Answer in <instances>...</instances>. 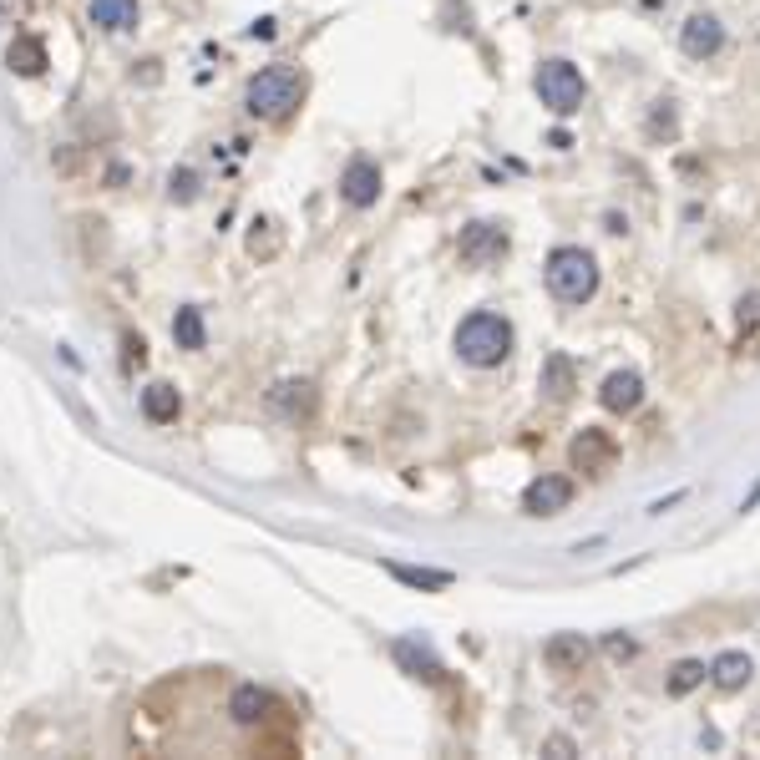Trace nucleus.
I'll return each mask as SVG.
<instances>
[{
    "instance_id": "1",
    "label": "nucleus",
    "mask_w": 760,
    "mask_h": 760,
    "mask_svg": "<svg viewBox=\"0 0 760 760\" xmlns=\"http://www.w3.org/2000/svg\"><path fill=\"white\" fill-rule=\"evenodd\" d=\"M304 102V71L299 66H264L259 76H249V87H244V107L264 122H284L294 107Z\"/></svg>"
},
{
    "instance_id": "2",
    "label": "nucleus",
    "mask_w": 760,
    "mask_h": 760,
    "mask_svg": "<svg viewBox=\"0 0 760 760\" xmlns=\"http://www.w3.org/2000/svg\"><path fill=\"white\" fill-rule=\"evenodd\" d=\"M456 355H462L467 365H477V370L502 365L512 355V325L502 315H492V310L467 315L462 325H456Z\"/></svg>"
},
{
    "instance_id": "3",
    "label": "nucleus",
    "mask_w": 760,
    "mask_h": 760,
    "mask_svg": "<svg viewBox=\"0 0 760 760\" xmlns=\"http://www.w3.org/2000/svg\"><path fill=\"white\" fill-rule=\"evenodd\" d=\"M543 279H548V289H553L563 304H583V299L598 294V264H593V254L578 249V244L553 249L548 264H543Z\"/></svg>"
},
{
    "instance_id": "4",
    "label": "nucleus",
    "mask_w": 760,
    "mask_h": 760,
    "mask_svg": "<svg viewBox=\"0 0 760 760\" xmlns=\"http://www.w3.org/2000/svg\"><path fill=\"white\" fill-rule=\"evenodd\" d=\"M532 87H538V97H543V107H548L553 117H573V112L583 107V97H588L583 71H578L573 61H563V56L543 61L538 76H532Z\"/></svg>"
},
{
    "instance_id": "5",
    "label": "nucleus",
    "mask_w": 760,
    "mask_h": 760,
    "mask_svg": "<svg viewBox=\"0 0 760 760\" xmlns=\"http://www.w3.org/2000/svg\"><path fill=\"white\" fill-rule=\"evenodd\" d=\"M614 456H619L614 436L598 431V426H583V431L573 436V446H568V462H573L583 477H603L608 467H614Z\"/></svg>"
},
{
    "instance_id": "6",
    "label": "nucleus",
    "mask_w": 760,
    "mask_h": 760,
    "mask_svg": "<svg viewBox=\"0 0 760 760\" xmlns=\"http://www.w3.org/2000/svg\"><path fill=\"white\" fill-rule=\"evenodd\" d=\"M507 228L502 223H472L467 234H462V259L472 264V269H487V264H497L502 254H507Z\"/></svg>"
},
{
    "instance_id": "7",
    "label": "nucleus",
    "mask_w": 760,
    "mask_h": 760,
    "mask_svg": "<svg viewBox=\"0 0 760 760\" xmlns=\"http://www.w3.org/2000/svg\"><path fill=\"white\" fill-rule=\"evenodd\" d=\"M573 502V482L568 477H538V482H527V492H522V512L527 517H558L563 507Z\"/></svg>"
},
{
    "instance_id": "8",
    "label": "nucleus",
    "mask_w": 760,
    "mask_h": 760,
    "mask_svg": "<svg viewBox=\"0 0 760 760\" xmlns=\"http://www.w3.org/2000/svg\"><path fill=\"white\" fill-rule=\"evenodd\" d=\"M380 188H386V178H380V163H370V158H355V163L340 173V198H345L350 208L380 203Z\"/></svg>"
},
{
    "instance_id": "9",
    "label": "nucleus",
    "mask_w": 760,
    "mask_h": 760,
    "mask_svg": "<svg viewBox=\"0 0 760 760\" xmlns=\"http://www.w3.org/2000/svg\"><path fill=\"white\" fill-rule=\"evenodd\" d=\"M588 639L583 634H553L548 644H543V664L553 669V674H583V664H588Z\"/></svg>"
},
{
    "instance_id": "10",
    "label": "nucleus",
    "mask_w": 760,
    "mask_h": 760,
    "mask_svg": "<svg viewBox=\"0 0 760 760\" xmlns=\"http://www.w3.org/2000/svg\"><path fill=\"white\" fill-rule=\"evenodd\" d=\"M679 46H684V56L705 61V56H715L725 46V26L715 16H690V21H684V31H679Z\"/></svg>"
},
{
    "instance_id": "11",
    "label": "nucleus",
    "mask_w": 760,
    "mask_h": 760,
    "mask_svg": "<svg viewBox=\"0 0 760 760\" xmlns=\"http://www.w3.org/2000/svg\"><path fill=\"white\" fill-rule=\"evenodd\" d=\"M598 401L608 406V411H634L639 401H644V380L634 375V370H614V375H608L603 380V391H598Z\"/></svg>"
},
{
    "instance_id": "12",
    "label": "nucleus",
    "mask_w": 760,
    "mask_h": 760,
    "mask_svg": "<svg viewBox=\"0 0 760 760\" xmlns=\"http://www.w3.org/2000/svg\"><path fill=\"white\" fill-rule=\"evenodd\" d=\"M269 710H274V695L259 690V684H239V690L228 695V715H234L239 725H264Z\"/></svg>"
},
{
    "instance_id": "13",
    "label": "nucleus",
    "mask_w": 760,
    "mask_h": 760,
    "mask_svg": "<svg viewBox=\"0 0 760 760\" xmlns=\"http://www.w3.org/2000/svg\"><path fill=\"white\" fill-rule=\"evenodd\" d=\"M391 654H396V664L406 669V674H416V679H426V684H436L446 669H441V659L426 649V644H416V639H396L391 644Z\"/></svg>"
},
{
    "instance_id": "14",
    "label": "nucleus",
    "mask_w": 760,
    "mask_h": 760,
    "mask_svg": "<svg viewBox=\"0 0 760 760\" xmlns=\"http://www.w3.org/2000/svg\"><path fill=\"white\" fill-rule=\"evenodd\" d=\"M178 411H183V396L168 386V380H158V386H147V391H142V416H147L152 426H173V421H178Z\"/></svg>"
},
{
    "instance_id": "15",
    "label": "nucleus",
    "mask_w": 760,
    "mask_h": 760,
    "mask_svg": "<svg viewBox=\"0 0 760 760\" xmlns=\"http://www.w3.org/2000/svg\"><path fill=\"white\" fill-rule=\"evenodd\" d=\"M573 391H578V370H573V360H568L563 350H553V355L543 360V396L568 401Z\"/></svg>"
},
{
    "instance_id": "16",
    "label": "nucleus",
    "mask_w": 760,
    "mask_h": 760,
    "mask_svg": "<svg viewBox=\"0 0 760 760\" xmlns=\"http://www.w3.org/2000/svg\"><path fill=\"white\" fill-rule=\"evenodd\" d=\"M750 674H755V664H750V654H740V649H725V654L710 664V679L720 684V690H745Z\"/></svg>"
},
{
    "instance_id": "17",
    "label": "nucleus",
    "mask_w": 760,
    "mask_h": 760,
    "mask_svg": "<svg viewBox=\"0 0 760 760\" xmlns=\"http://www.w3.org/2000/svg\"><path fill=\"white\" fill-rule=\"evenodd\" d=\"M6 61H11V71H21V76H41L51 61H46V41L41 36H16L11 41V51H6Z\"/></svg>"
},
{
    "instance_id": "18",
    "label": "nucleus",
    "mask_w": 760,
    "mask_h": 760,
    "mask_svg": "<svg viewBox=\"0 0 760 760\" xmlns=\"http://www.w3.org/2000/svg\"><path fill=\"white\" fill-rule=\"evenodd\" d=\"M137 0H92V21L102 31H132L137 26Z\"/></svg>"
},
{
    "instance_id": "19",
    "label": "nucleus",
    "mask_w": 760,
    "mask_h": 760,
    "mask_svg": "<svg viewBox=\"0 0 760 760\" xmlns=\"http://www.w3.org/2000/svg\"><path fill=\"white\" fill-rule=\"evenodd\" d=\"M386 573L396 578V583H406V588H451V573H441V568H406V563H386Z\"/></svg>"
},
{
    "instance_id": "20",
    "label": "nucleus",
    "mask_w": 760,
    "mask_h": 760,
    "mask_svg": "<svg viewBox=\"0 0 760 760\" xmlns=\"http://www.w3.org/2000/svg\"><path fill=\"white\" fill-rule=\"evenodd\" d=\"M173 340L183 345V350H203V340H208V330H203V315L193 310H178V320H173Z\"/></svg>"
},
{
    "instance_id": "21",
    "label": "nucleus",
    "mask_w": 760,
    "mask_h": 760,
    "mask_svg": "<svg viewBox=\"0 0 760 760\" xmlns=\"http://www.w3.org/2000/svg\"><path fill=\"white\" fill-rule=\"evenodd\" d=\"M705 664L700 659H679L674 669H669V695H690V690H700V684H705Z\"/></svg>"
},
{
    "instance_id": "22",
    "label": "nucleus",
    "mask_w": 760,
    "mask_h": 760,
    "mask_svg": "<svg viewBox=\"0 0 760 760\" xmlns=\"http://www.w3.org/2000/svg\"><path fill=\"white\" fill-rule=\"evenodd\" d=\"M649 132H654V137H674V132H679V122H674V102H654Z\"/></svg>"
},
{
    "instance_id": "23",
    "label": "nucleus",
    "mask_w": 760,
    "mask_h": 760,
    "mask_svg": "<svg viewBox=\"0 0 760 760\" xmlns=\"http://www.w3.org/2000/svg\"><path fill=\"white\" fill-rule=\"evenodd\" d=\"M168 193H173L178 203H193V198H198V178H193V168H178V173L168 178Z\"/></svg>"
},
{
    "instance_id": "24",
    "label": "nucleus",
    "mask_w": 760,
    "mask_h": 760,
    "mask_svg": "<svg viewBox=\"0 0 760 760\" xmlns=\"http://www.w3.org/2000/svg\"><path fill=\"white\" fill-rule=\"evenodd\" d=\"M603 649H608V659H634V654H639L629 634H608V644H603Z\"/></svg>"
},
{
    "instance_id": "25",
    "label": "nucleus",
    "mask_w": 760,
    "mask_h": 760,
    "mask_svg": "<svg viewBox=\"0 0 760 760\" xmlns=\"http://www.w3.org/2000/svg\"><path fill=\"white\" fill-rule=\"evenodd\" d=\"M760 325V294H745L740 299V330H755Z\"/></svg>"
},
{
    "instance_id": "26",
    "label": "nucleus",
    "mask_w": 760,
    "mask_h": 760,
    "mask_svg": "<svg viewBox=\"0 0 760 760\" xmlns=\"http://www.w3.org/2000/svg\"><path fill=\"white\" fill-rule=\"evenodd\" d=\"M122 360H127V365H142V360H147V345H142V335H122Z\"/></svg>"
},
{
    "instance_id": "27",
    "label": "nucleus",
    "mask_w": 760,
    "mask_h": 760,
    "mask_svg": "<svg viewBox=\"0 0 760 760\" xmlns=\"http://www.w3.org/2000/svg\"><path fill=\"white\" fill-rule=\"evenodd\" d=\"M543 750H548V755H558V760H568V755H578V745H573L568 735H548V740H543Z\"/></svg>"
},
{
    "instance_id": "28",
    "label": "nucleus",
    "mask_w": 760,
    "mask_h": 760,
    "mask_svg": "<svg viewBox=\"0 0 760 760\" xmlns=\"http://www.w3.org/2000/svg\"><path fill=\"white\" fill-rule=\"evenodd\" d=\"M249 36H264V41H269V36H274V21H254V26H249Z\"/></svg>"
}]
</instances>
